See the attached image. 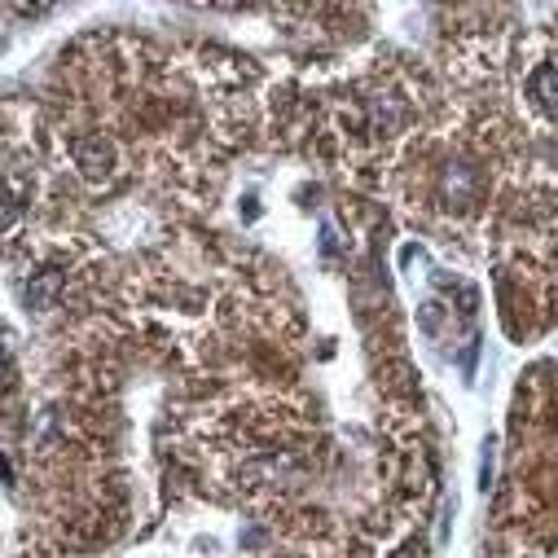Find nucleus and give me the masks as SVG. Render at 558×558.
Wrapping results in <instances>:
<instances>
[{
    "label": "nucleus",
    "mask_w": 558,
    "mask_h": 558,
    "mask_svg": "<svg viewBox=\"0 0 558 558\" xmlns=\"http://www.w3.org/2000/svg\"><path fill=\"white\" fill-rule=\"evenodd\" d=\"M203 471L225 497L287 501L322 462V432L313 413L277 396H225L198 417Z\"/></svg>",
    "instance_id": "1"
},
{
    "label": "nucleus",
    "mask_w": 558,
    "mask_h": 558,
    "mask_svg": "<svg viewBox=\"0 0 558 558\" xmlns=\"http://www.w3.org/2000/svg\"><path fill=\"white\" fill-rule=\"evenodd\" d=\"M404 203L449 229L480 225L501 181V132L466 123L453 132H427L400 155Z\"/></svg>",
    "instance_id": "2"
},
{
    "label": "nucleus",
    "mask_w": 558,
    "mask_h": 558,
    "mask_svg": "<svg viewBox=\"0 0 558 558\" xmlns=\"http://www.w3.org/2000/svg\"><path fill=\"white\" fill-rule=\"evenodd\" d=\"M423 97L400 71H374L352 80L326 101V136L339 146L348 168H396L417 142Z\"/></svg>",
    "instance_id": "3"
},
{
    "label": "nucleus",
    "mask_w": 558,
    "mask_h": 558,
    "mask_svg": "<svg viewBox=\"0 0 558 558\" xmlns=\"http://www.w3.org/2000/svg\"><path fill=\"white\" fill-rule=\"evenodd\" d=\"M519 101L532 123L558 128V40L536 32L519 49Z\"/></svg>",
    "instance_id": "4"
}]
</instances>
